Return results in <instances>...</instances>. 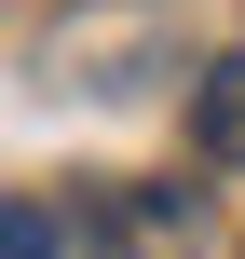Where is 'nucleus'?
<instances>
[{
    "mask_svg": "<svg viewBox=\"0 0 245 259\" xmlns=\"http://www.w3.org/2000/svg\"><path fill=\"white\" fill-rule=\"evenodd\" d=\"M82 246L95 259H205V191L191 178H123L82 205Z\"/></svg>",
    "mask_w": 245,
    "mask_h": 259,
    "instance_id": "f257e3e1",
    "label": "nucleus"
},
{
    "mask_svg": "<svg viewBox=\"0 0 245 259\" xmlns=\"http://www.w3.org/2000/svg\"><path fill=\"white\" fill-rule=\"evenodd\" d=\"M191 150H205V164H245V55L205 68V96H191Z\"/></svg>",
    "mask_w": 245,
    "mask_h": 259,
    "instance_id": "f03ea898",
    "label": "nucleus"
},
{
    "mask_svg": "<svg viewBox=\"0 0 245 259\" xmlns=\"http://www.w3.org/2000/svg\"><path fill=\"white\" fill-rule=\"evenodd\" d=\"M0 259H68V219L55 205H0Z\"/></svg>",
    "mask_w": 245,
    "mask_h": 259,
    "instance_id": "7ed1b4c3",
    "label": "nucleus"
}]
</instances>
